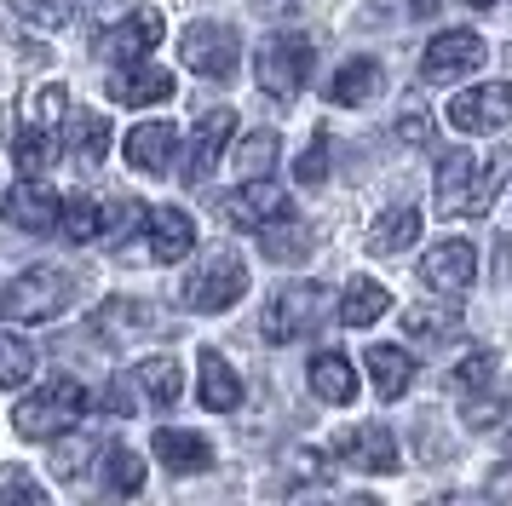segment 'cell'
Listing matches in <instances>:
<instances>
[{
    "label": "cell",
    "instance_id": "obj_1",
    "mask_svg": "<svg viewBox=\"0 0 512 506\" xmlns=\"http://www.w3.org/2000/svg\"><path fill=\"white\" fill-rule=\"evenodd\" d=\"M87 409H93V397L81 391V380H47V386H35L12 409V426H18V437H64L75 432L81 420H87Z\"/></svg>",
    "mask_w": 512,
    "mask_h": 506
},
{
    "label": "cell",
    "instance_id": "obj_2",
    "mask_svg": "<svg viewBox=\"0 0 512 506\" xmlns=\"http://www.w3.org/2000/svg\"><path fill=\"white\" fill-rule=\"evenodd\" d=\"M75 305V276L58 265H35V271L12 276L0 288V317L6 322H52Z\"/></svg>",
    "mask_w": 512,
    "mask_h": 506
},
{
    "label": "cell",
    "instance_id": "obj_3",
    "mask_svg": "<svg viewBox=\"0 0 512 506\" xmlns=\"http://www.w3.org/2000/svg\"><path fill=\"white\" fill-rule=\"evenodd\" d=\"M323 288L317 282H288V288H277L271 294V305H265V317H259V334L271 345H294L300 334H311L317 322H323Z\"/></svg>",
    "mask_w": 512,
    "mask_h": 506
},
{
    "label": "cell",
    "instance_id": "obj_4",
    "mask_svg": "<svg viewBox=\"0 0 512 506\" xmlns=\"http://www.w3.org/2000/svg\"><path fill=\"white\" fill-rule=\"evenodd\" d=\"M242 294H248V265H242L231 248L208 253V259L190 271V282H185V305L190 311H231Z\"/></svg>",
    "mask_w": 512,
    "mask_h": 506
},
{
    "label": "cell",
    "instance_id": "obj_5",
    "mask_svg": "<svg viewBox=\"0 0 512 506\" xmlns=\"http://www.w3.org/2000/svg\"><path fill=\"white\" fill-rule=\"evenodd\" d=\"M501 363H495V351H472L461 368H455V391H461V420L472 432H484L501 420Z\"/></svg>",
    "mask_w": 512,
    "mask_h": 506
},
{
    "label": "cell",
    "instance_id": "obj_6",
    "mask_svg": "<svg viewBox=\"0 0 512 506\" xmlns=\"http://www.w3.org/2000/svg\"><path fill=\"white\" fill-rule=\"evenodd\" d=\"M179 58H185V69L208 75V81H231L236 58H242V41H236L231 23H190L179 35Z\"/></svg>",
    "mask_w": 512,
    "mask_h": 506
},
{
    "label": "cell",
    "instance_id": "obj_7",
    "mask_svg": "<svg viewBox=\"0 0 512 506\" xmlns=\"http://www.w3.org/2000/svg\"><path fill=\"white\" fill-rule=\"evenodd\" d=\"M254 75L271 98H294L305 87V75H311V41L305 35H271V41L259 46Z\"/></svg>",
    "mask_w": 512,
    "mask_h": 506
},
{
    "label": "cell",
    "instance_id": "obj_8",
    "mask_svg": "<svg viewBox=\"0 0 512 506\" xmlns=\"http://www.w3.org/2000/svg\"><path fill=\"white\" fill-rule=\"evenodd\" d=\"M420 282L432 294H466L478 282V248L466 236H449V242H432L426 259H420Z\"/></svg>",
    "mask_w": 512,
    "mask_h": 506
},
{
    "label": "cell",
    "instance_id": "obj_9",
    "mask_svg": "<svg viewBox=\"0 0 512 506\" xmlns=\"http://www.w3.org/2000/svg\"><path fill=\"white\" fill-rule=\"evenodd\" d=\"M449 121L461 133H501L512 121V81H484L472 92H455L449 98Z\"/></svg>",
    "mask_w": 512,
    "mask_h": 506
},
{
    "label": "cell",
    "instance_id": "obj_10",
    "mask_svg": "<svg viewBox=\"0 0 512 506\" xmlns=\"http://www.w3.org/2000/svg\"><path fill=\"white\" fill-rule=\"evenodd\" d=\"M489 46L472 35V29H449V35H432V46L420 52V75L426 81H461L472 69H484Z\"/></svg>",
    "mask_w": 512,
    "mask_h": 506
},
{
    "label": "cell",
    "instance_id": "obj_11",
    "mask_svg": "<svg viewBox=\"0 0 512 506\" xmlns=\"http://www.w3.org/2000/svg\"><path fill=\"white\" fill-rule=\"evenodd\" d=\"M231 133H236V110H208L190 133V156H185V179L202 184L219 167V156L231 150Z\"/></svg>",
    "mask_w": 512,
    "mask_h": 506
},
{
    "label": "cell",
    "instance_id": "obj_12",
    "mask_svg": "<svg viewBox=\"0 0 512 506\" xmlns=\"http://www.w3.org/2000/svg\"><path fill=\"white\" fill-rule=\"evenodd\" d=\"M334 455L346 460V466L380 472V478H392V472H397V443H392V432H386L380 420L357 426V432H340V437H334Z\"/></svg>",
    "mask_w": 512,
    "mask_h": 506
},
{
    "label": "cell",
    "instance_id": "obj_13",
    "mask_svg": "<svg viewBox=\"0 0 512 506\" xmlns=\"http://www.w3.org/2000/svg\"><path fill=\"white\" fill-rule=\"evenodd\" d=\"M6 219L18 230H29V236H52V230L64 225V202H58L41 179H24L6 196Z\"/></svg>",
    "mask_w": 512,
    "mask_h": 506
},
{
    "label": "cell",
    "instance_id": "obj_14",
    "mask_svg": "<svg viewBox=\"0 0 512 506\" xmlns=\"http://www.w3.org/2000/svg\"><path fill=\"white\" fill-rule=\"evenodd\" d=\"M282 213H288V196H282L271 179H248L242 190H231L225 196V219L242 230H265V225H277Z\"/></svg>",
    "mask_w": 512,
    "mask_h": 506
},
{
    "label": "cell",
    "instance_id": "obj_15",
    "mask_svg": "<svg viewBox=\"0 0 512 506\" xmlns=\"http://www.w3.org/2000/svg\"><path fill=\"white\" fill-rule=\"evenodd\" d=\"M156 41H162V12H156V6H139L133 18H121L116 29L98 41V52H104V58H116V64L127 69V64H139Z\"/></svg>",
    "mask_w": 512,
    "mask_h": 506
},
{
    "label": "cell",
    "instance_id": "obj_16",
    "mask_svg": "<svg viewBox=\"0 0 512 506\" xmlns=\"http://www.w3.org/2000/svg\"><path fill=\"white\" fill-rule=\"evenodd\" d=\"M179 156V127L173 121H144L127 133V161L139 167V173H167Z\"/></svg>",
    "mask_w": 512,
    "mask_h": 506
},
{
    "label": "cell",
    "instance_id": "obj_17",
    "mask_svg": "<svg viewBox=\"0 0 512 506\" xmlns=\"http://www.w3.org/2000/svg\"><path fill=\"white\" fill-rule=\"evenodd\" d=\"M190 248H196V219H190L185 207H156L150 213V259L179 265Z\"/></svg>",
    "mask_w": 512,
    "mask_h": 506
},
{
    "label": "cell",
    "instance_id": "obj_18",
    "mask_svg": "<svg viewBox=\"0 0 512 506\" xmlns=\"http://www.w3.org/2000/svg\"><path fill=\"white\" fill-rule=\"evenodd\" d=\"M110 98L116 104H127V110H139V104H162V98H173V75L156 64H127L110 75Z\"/></svg>",
    "mask_w": 512,
    "mask_h": 506
},
{
    "label": "cell",
    "instance_id": "obj_19",
    "mask_svg": "<svg viewBox=\"0 0 512 506\" xmlns=\"http://www.w3.org/2000/svg\"><path fill=\"white\" fill-rule=\"evenodd\" d=\"M202 374H196V397H202V409L213 414H231L242 409V380H236V368L219 357V351H202Z\"/></svg>",
    "mask_w": 512,
    "mask_h": 506
},
{
    "label": "cell",
    "instance_id": "obj_20",
    "mask_svg": "<svg viewBox=\"0 0 512 506\" xmlns=\"http://www.w3.org/2000/svg\"><path fill=\"white\" fill-rule=\"evenodd\" d=\"M150 449H156V460H162V466H173V472H208V466H213V443L202 432L162 426V432L150 437Z\"/></svg>",
    "mask_w": 512,
    "mask_h": 506
},
{
    "label": "cell",
    "instance_id": "obj_21",
    "mask_svg": "<svg viewBox=\"0 0 512 506\" xmlns=\"http://www.w3.org/2000/svg\"><path fill=\"white\" fill-rule=\"evenodd\" d=\"M472 184H478V161H472V150H449V156L438 161V213H466V202H472Z\"/></svg>",
    "mask_w": 512,
    "mask_h": 506
},
{
    "label": "cell",
    "instance_id": "obj_22",
    "mask_svg": "<svg viewBox=\"0 0 512 506\" xmlns=\"http://www.w3.org/2000/svg\"><path fill=\"white\" fill-rule=\"evenodd\" d=\"M380 81H386V69L374 64V58H346V64L334 69V81H328V104L357 110V104H369L374 92H380Z\"/></svg>",
    "mask_w": 512,
    "mask_h": 506
},
{
    "label": "cell",
    "instance_id": "obj_23",
    "mask_svg": "<svg viewBox=\"0 0 512 506\" xmlns=\"http://www.w3.org/2000/svg\"><path fill=\"white\" fill-rule=\"evenodd\" d=\"M259 248L271 253L277 265H300L305 253L317 248V236H311V225H305V219H294V213H282L277 225H265V230H259Z\"/></svg>",
    "mask_w": 512,
    "mask_h": 506
},
{
    "label": "cell",
    "instance_id": "obj_24",
    "mask_svg": "<svg viewBox=\"0 0 512 506\" xmlns=\"http://www.w3.org/2000/svg\"><path fill=\"white\" fill-rule=\"evenodd\" d=\"M133 386H139L156 409H173L179 391H185V368L173 363V357H144V363L133 368Z\"/></svg>",
    "mask_w": 512,
    "mask_h": 506
},
{
    "label": "cell",
    "instance_id": "obj_25",
    "mask_svg": "<svg viewBox=\"0 0 512 506\" xmlns=\"http://www.w3.org/2000/svg\"><path fill=\"white\" fill-rule=\"evenodd\" d=\"M369 380L374 391L392 403V397H403L409 391V380H415V363H409V351L403 345H369Z\"/></svg>",
    "mask_w": 512,
    "mask_h": 506
},
{
    "label": "cell",
    "instance_id": "obj_26",
    "mask_svg": "<svg viewBox=\"0 0 512 506\" xmlns=\"http://www.w3.org/2000/svg\"><path fill=\"white\" fill-rule=\"evenodd\" d=\"M392 311V294H386V282H369V276H357L340 299V322L346 328H374V322Z\"/></svg>",
    "mask_w": 512,
    "mask_h": 506
},
{
    "label": "cell",
    "instance_id": "obj_27",
    "mask_svg": "<svg viewBox=\"0 0 512 506\" xmlns=\"http://www.w3.org/2000/svg\"><path fill=\"white\" fill-rule=\"evenodd\" d=\"M311 391H317L323 403H334V409L357 397V374H351V363L340 351H317V357H311Z\"/></svg>",
    "mask_w": 512,
    "mask_h": 506
},
{
    "label": "cell",
    "instance_id": "obj_28",
    "mask_svg": "<svg viewBox=\"0 0 512 506\" xmlns=\"http://www.w3.org/2000/svg\"><path fill=\"white\" fill-rule=\"evenodd\" d=\"M420 236V207H386L369 225V253H403Z\"/></svg>",
    "mask_w": 512,
    "mask_h": 506
},
{
    "label": "cell",
    "instance_id": "obj_29",
    "mask_svg": "<svg viewBox=\"0 0 512 506\" xmlns=\"http://www.w3.org/2000/svg\"><path fill=\"white\" fill-rule=\"evenodd\" d=\"M70 156L81 161V167H98V161L110 156V121L93 110L70 115Z\"/></svg>",
    "mask_w": 512,
    "mask_h": 506
},
{
    "label": "cell",
    "instance_id": "obj_30",
    "mask_svg": "<svg viewBox=\"0 0 512 506\" xmlns=\"http://www.w3.org/2000/svg\"><path fill=\"white\" fill-rule=\"evenodd\" d=\"M64 115H70V98H64L58 81H41V87L24 92V127H47V133H58Z\"/></svg>",
    "mask_w": 512,
    "mask_h": 506
},
{
    "label": "cell",
    "instance_id": "obj_31",
    "mask_svg": "<svg viewBox=\"0 0 512 506\" xmlns=\"http://www.w3.org/2000/svg\"><path fill=\"white\" fill-rule=\"evenodd\" d=\"M64 242H98L104 236V202H93V196H70L64 202Z\"/></svg>",
    "mask_w": 512,
    "mask_h": 506
},
{
    "label": "cell",
    "instance_id": "obj_32",
    "mask_svg": "<svg viewBox=\"0 0 512 506\" xmlns=\"http://www.w3.org/2000/svg\"><path fill=\"white\" fill-rule=\"evenodd\" d=\"M0 506H52L47 483L35 478L29 466H0Z\"/></svg>",
    "mask_w": 512,
    "mask_h": 506
},
{
    "label": "cell",
    "instance_id": "obj_33",
    "mask_svg": "<svg viewBox=\"0 0 512 506\" xmlns=\"http://www.w3.org/2000/svg\"><path fill=\"white\" fill-rule=\"evenodd\" d=\"M12 150H18V167L35 179V173H47V167H52V156H58V138H52L47 127H18V144H12Z\"/></svg>",
    "mask_w": 512,
    "mask_h": 506
},
{
    "label": "cell",
    "instance_id": "obj_34",
    "mask_svg": "<svg viewBox=\"0 0 512 506\" xmlns=\"http://www.w3.org/2000/svg\"><path fill=\"white\" fill-rule=\"evenodd\" d=\"M455 328H461V317L443 311V305H415L409 311V340H420V345H443Z\"/></svg>",
    "mask_w": 512,
    "mask_h": 506
},
{
    "label": "cell",
    "instance_id": "obj_35",
    "mask_svg": "<svg viewBox=\"0 0 512 506\" xmlns=\"http://www.w3.org/2000/svg\"><path fill=\"white\" fill-rule=\"evenodd\" d=\"M104 478H110L116 495H139L144 489V460L133 455V449H121V443H110V449H104Z\"/></svg>",
    "mask_w": 512,
    "mask_h": 506
},
{
    "label": "cell",
    "instance_id": "obj_36",
    "mask_svg": "<svg viewBox=\"0 0 512 506\" xmlns=\"http://www.w3.org/2000/svg\"><path fill=\"white\" fill-rule=\"evenodd\" d=\"M29 374H35V345L0 328V386H24Z\"/></svg>",
    "mask_w": 512,
    "mask_h": 506
},
{
    "label": "cell",
    "instance_id": "obj_37",
    "mask_svg": "<svg viewBox=\"0 0 512 506\" xmlns=\"http://www.w3.org/2000/svg\"><path fill=\"white\" fill-rule=\"evenodd\" d=\"M98 328H104L110 340H127V334H144V328H150V311L133 305V299H110V305L98 311Z\"/></svg>",
    "mask_w": 512,
    "mask_h": 506
},
{
    "label": "cell",
    "instance_id": "obj_38",
    "mask_svg": "<svg viewBox=\"0 0 512 506\" xmlns=\"http://www.w3.org/2000/svg\"><path fill=\"white\" fill-rule=\"evenodd\" d=\"M271 161H277V133H271V127H259V133L242 138V150H236V173L259 179V173H271Z\"/></svg>",
    "mask_w": 512,
    "mask_h": 506
},
{
    "label": "cell",
    "instance_id": "obj_39",
    "mask_svg": "<svg viewBox=\"0 0 512 506\" xmlns=\"http://www.w3.org/2000/svg\"><path fill=\"white\" fill-rule=\"evenodd\" d=\"M93 455H98L93 437H70V443H58V449H52V472H58L64 483H75L81 472H87V460H93Z\"/></svg>",
    "mask_w": 512,
    "mask_h": 506
},
{
    "label": "cell",
    "instance_id": "obj_40",
    "mask_svg": "<svg viewBox=\"0 0 512 506\" xmlns=\"http://www.w3.org/2000/svg\"><path fill=\"white\" fill-rule=\"evenodd\" d=\"M18 12H24L35 29H64L75 18V0H12Z\"/></svg>",
    "mask_w": 512,
    "mask_h": 506
},
{
    "label": "cell",
    "instance_id": "obj_41",
    "mask_svg": "<svg viewBox=\"0 0 512 506\" xmlns=\"http://www.w3.org/2000/svg\"><path fill=\"white\" fill-rule=\"evenodd\" d=\"M294 179H300V184H323L328 179V138H311V150L300 156Z\"/></svg>",
    "mask_w": 512,
    "mask_h": 506
},
{
    "label": "cell",
    "instance_id": "obj_42",
    "mask_svg": "<svg viewBox=\"0 0 512 506\" xmlns=\"http://www.w3.org/2000/svg\"><path fill=\"white\" fill-rule=\"evenodd\" d=\"M397 138H409V144H432V115L409 104V110L397 115Z\"/></svg>",
    "mask_w": 512,
    "mask_h": 506
},
{
    "label": "cell",
    "instance_id": "obj_43",
    "mask_svg": "<svg viewBox=\"0 0 512 506\" xmlns=\"http://www.w3.org/2000/svg\"><path fill=\"white\" fill-rule=\"evenodd\" d=\"M104 409H110V414H127V409H133V391H127V386H110Z\"/></svg>",
    "mask_w": 512,
    "mask_h": 506
},
{
    "label": "cell",
    "instance_id": "obj_44",
    "mask_svg": "<svg viewBox=\"0 0 512 506\" xmlns=\"http://www.w3.org/2000/svg\"><path fill=\"white\" fill-rule=\"evenodd\" d=\"M426 506H495L489 495H438V501H426Z\"/></svg>",
    "mask_w": 512,
    "mask_h": 506
},
{
    "label": "cell",
    "instance_id": "obj_45",
    "mask_svg": "<svg viewBox=\"0 0 512 506\" xmlns=\"http://www.w3.org/2000/svg\"><path fill=\"white\" fill-rule=\"evenodd\" d=\"M472 6H495V0H472Z\"/></svg>",
    "mask_w": 512,
    "mask_h": 506
}]
</instances>
